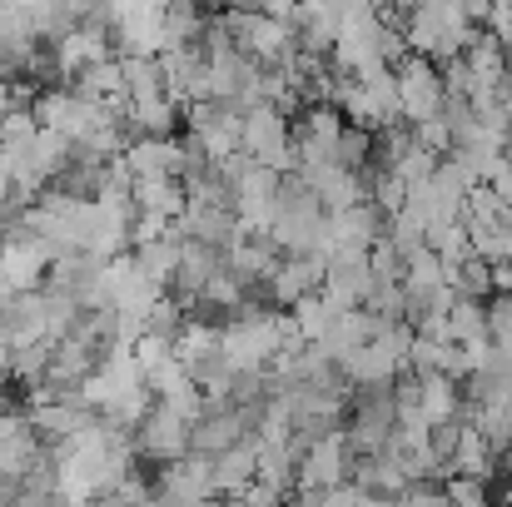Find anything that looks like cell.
<instances>
[{"instance_id": "obj_9", "label": "cell", "mask_w": 512, "mask_h": 507, "mask_svg": "<svg viewBox=\"0 0 512 507\" xmlns=\"http://www.w3.org/2000/svg\"><path fill=\"white\" fill-rule=\"evenodd\" d=\"M378 329H383V324H378L368 309H334V314H329V324H324V334L314 338V343H319L334 363H343L353 348H363Z\"/></svg>"}, {"instance_id": "obj_8", "label": "cell", "mask_w": 512, "mask_h": 507, "mask_svg": "<svg viewBox=\"0 0 512 507\" xmlns=\"http://www.w3.org/2000/svg\"><path fill=\"white\" fill-rule=\"evenodd\" d=\"M348 468H353V453H348L343 428H339V433H329V438H319V443H309V448L299 453L294 488H309V493L339 488V483H348Z\"/></svg>"}, {"instance_id": "obj_10", "label": "cell", "mask_w": 512, "mask_h": 507, "mask_svg": "<svg viewBox=\"0 0 512 507\" xmlns=\"http://www.w3.org/2000/svg\"><path fill=\"white\" fill-rule=\"evenodd\" d=\"M254 468H259V438H244L234 448H224L219 458H209V488L214 498H234L239 488L254 483Z\"/></svg>"}, {"instance_id": "obj_1", "label": "cell", "mask_w": 512, "mask_h": 507, "mask_svg": "<svg viewBox=\"0 0 512 507\" xmlns=\"http://www.w3.org/2000/svg\"><path fill=\"white\" fill-rule=\"evenodd\" d=\"M239 155L264 169L289 174L294 169V145H289V115L274 105H249L239 110Z\"/></svg>"}, {"instance_id": "obj_7", "label": "cell", "mask_w": 512, "mask_h": 507, "mask_svg": "<svg viewBox=\"0 0 512 507\" xmlns=\"http://www.w3.org/2000/svg\"><path fill=\"white\" fill-rule=\"evenodd\" d=\"M50 259H55V244H45L40 234H10L5 249H0V284H5V294L40 289L45 274H50Z\"/></svg>"}, {"instance_id": "obj_5", "label": "cell", "mask_w": 512, "mask_h": 507, "mask_svg": "<svg viewBox=\"0 0 512 507\" xmlns=\"http://www.w3.org/2000/svg\"><path fill=\"white\" fill-rule=\"evenodd\" d=\"M319 289H324V259L319 254H284L274 264V274L259 284V299L269 309H294L299 299H309Z\"/></svg>"}, {"instance_id": "obj_3", "label": "cell", "mask_w": 512, "mask_h": 507, "mask_svg": "<svg viewBox=\"0 0 512 507\" xmlns=\"http://www.w3.org/2000/svg\"><path fill=\"white\" fill-rule=\"evenodd\" d=\"M393 85H398V120L403 125L443 115V75L428 55H403L393 65Z\"/></svg>"}, {"instance_id": "obj_12", "label": "cell", "mask_w": 512, "mask_h": 507, "mask_svg": "<svg viewBox=\"0 0 512 507\" xmlns=\"http://www.w3.org/2000/svg\"><path fill=\"white\" fill-rule=\"evenodd\" d=\"M209 15H214V10H209L204 0H165V10H160L165 45H194V40H204Z\"/></svg>"}, {"instance_id": "obj_13", "label": "cell", "mask_w": 512, "mask_h": 507, "mask_svg": "<svg viewBox=\"0 0 512 507\" xmlns=\"http://www.w3.org/2000/svg\"><path fill=\"white\" fill-rule=\"evenodd\" d=\"M448 503L453 507H488V483L483 478H448Z\"/></svg>"}, {"instance_id": "obj_14", "label": "cell", "mask_w": 512, "mask_h": 507, "mask_svg": "<svg viewBox=\"0 0 512 507\" xmlns=\"http://www.w3.org/2000/svg\"><path fill=\"white\" fill-rule=\"evenodd\" d=\"M393 507H453V503H448V493H443L438 483H408V488L393 498Z\"/></svg>"}, {"instance_id": "obj_11", "label": "cell", "mask_w": 512, "mask_h": 507, "mask_svg": "<svg viewBox=\"0 0 512 507\" xmlns=\"http://www.w3.org/2000/svg\"><path fill=\"white\" fill-rule=\"evenodd\" d=\"M130 199H135V214H150L160 224L179 229L184 219V184L179 179H130Z\"/></svg>"}, {"instance_id": "obj_2", "label": "cell", "mask_w": 512, "mask_h": 507, "mask_svg": "<svg viewBox=\"0 0 512 507\" xmlns=\"http://www.w3.org/2000/svg\"><path fill=\"white\" fill-rule=\"evenodd\" d=\"M45 453H50V443L35 433L30 413H20V408L0 413V493L5 498H15V488L45 463Z\"/></svg>"}, {"instance_id": "obj_6", "label": "cell", "mask_w": 512, "mask_h": 507, "mask_svg": "<svg viewBox=\"0 0 512 507\" xmlns=\"http://www.w3.org/2000/svg\"><path fill=\"white\" fill-rule=\"evenodd\" d=\"M135 458H150V463H179L189 453V418L170 413L165 403H150V413L135 423Z\"/></svg>"}, {"instance_id": "obj_4", "label": "cell", "mask_w": 512, "mask_h": 507, "mask_svg": "<svg viewBox=\"0 0 512 507\" xmlns=\"http://www.w3.org/2000/svg\"><path fill=\"white\" fill-rule=\"evenodd\" d=\"M184 140L204 150L209 165L239 155V110L234 105H219V100H194L184 105Z\"/></svg>"}]
</instances>
